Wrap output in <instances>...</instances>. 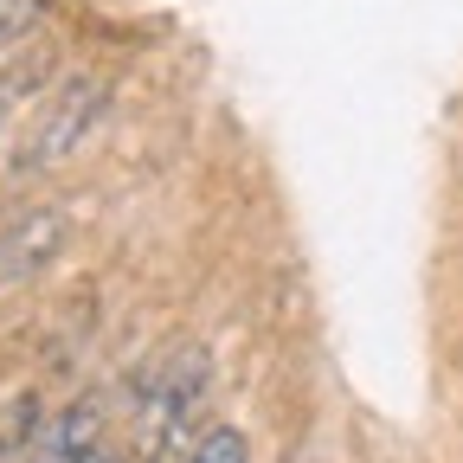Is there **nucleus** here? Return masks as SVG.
Wrapping results in <instances>:
<instances>
[{
  "instance_id": "f257e3e1",
  "label": "nucleus",
  "mask_w": 463,
  "mask_h": 463,
  "mask_svg": "<svg viewBox=\"0 0 463 463\" xmlns=\"http://www.w3.org/2000/svg\"><path fill=\"white\" fill-rule=\"evenodd\" d=\"M206 354L200 347H181L148 386H142V412H136V450L142 463H174V450H181V438L194 431L200 419V399H206Z\"/></svg>"
},
{
  "instance_id": "f03ea898",
  "label": "nucleus",
  "mask_w": 463,
  "mask_h": 463,
  "mask_svg": "<svg viewBox=\"0 0 463 463\" xmlns=\"http://www.w3.org/2000/svg\"><path fill=\"white\" fill-rule=\"evenodd\" d=\"M97 109H103V84H97V78H71V84H65V97L52 103V116L33 129L26 161H33V167H45V161H58V155H71V148H78V136L97 123Z\"/></svg>"
},
{
  "instance_id": "7ed1b4c3",
  "label": "nucleus",
  "mask_w": 463,
  "mask_h": 463,
  "mask_svg": "<svg viewBox=\"0 0 463 463\" xmlns=\"http://www.w3.org/2000/svg\"><path fill=\"white\" fill-rule=\"evenodd\" d=\"M187 463H251L245 431H239V425H213V431H200L194 450H187Z\"/></svg>"
}]
</instances>
